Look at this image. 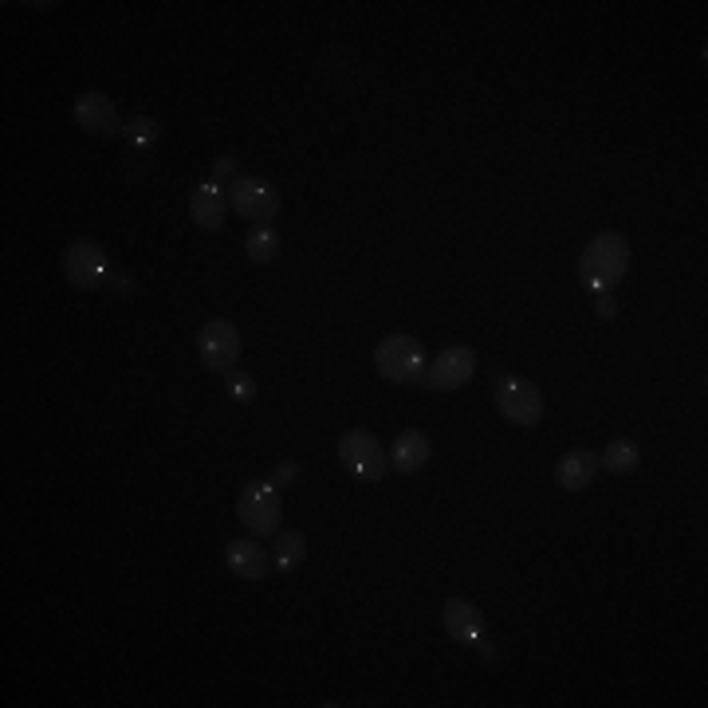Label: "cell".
Wrapping results in <instances>:
<instances>
[{
    "label": "cell",
    "mask_w": 708,
    "mask_h": 708,
    "mask_svg": "<svg viewBox=\"0 0 708 708\" xmlns=\"http://www.w3.org/2000/svg\"><path fill=\"white\" fill-rule=\"evenodd\" d=\"M626 268H630V245L622 233H598L586 240L583 256H578V276L595 295L610 292L614 283H622Z\"/></svg>",
    "instance_id": "obj_1"
},
{
    "label": "cell",
    "mask_w": 708,
    "mask_h": 708,
    "mask_svg": "<svg viewBox=\"0 0 708 708\" xmlns=\"http://www.w3.org/2000/svg\"><path fill=\"white\" fill-rule=\"evenodd\" d=\"M59 268H64V280L71 283V288H79V292H94V288H103V283L111 280L106 248L99 245V240H91V236L71 240V245L64 248Z\"/></svg>",
    "instance_id": "obj_2"
},
{
    "label": "cell",
    "mask_w": 708,
    "mask_h": 708,
    "mask_svg": "<svg viewBox=\"0 0 708 708\" xmlns=\"http://www.w3.org/2000/svg\"><path fill=\"white\" fill-rule=\"evenodd\" d=\"M236 516H240V524H245L252 536L268 539L280 531V496H276V484L272 481H248L245 488H240V496H236Z\"/></svg>",
    "instance_id": "obj_3"
},
{
    "label": "cell",
    "mask_w": 708,
    "mask_h": 708,
    "mask_svg": "<svg viewBox=\"0 0 708 708\" xmlns=\"http://www.w3.org/2000/svg\"><path fill=\"white\" fill-rule=\"evenodd\" d=\"M374 367L390 382H417L425 378V347L414 335H386L374 347Z\"/></svg>",
    "instance_id": "obj_4"
},
{
    "label": "cell",
    "mask_w": 708,
    "mask_h": 708,
    "mask_svg": "<svg viewBox=\"0 0 708 708\" xmlns=\"http://www.w3.org/2000/svg\"><path fill=\"white\" fill-rule=\"evenodd\" d=\"M228 205L252 225H272V217L280 213V193L260 173H245V178H236L228 186Z\"/></svg>",
    "instance_id": "obj_5"
},
{
    "label": "cell",
    "mask_w": 708,
    "mask_h": 708,
    "mask_svg": "<svg viewBox=\"0 0 708 708\" xmlns=\"http://www.w3.org/2000/svg\"><path fill=\"white\" fill-rule=\"evenodd\" d=\"M339 461L355 481H378L386 469V453L370 429H347L339 437Z\"/></svg>",
    "instance_id": "obj_6"
},
{
    "label": "cell",
    "mask_w": 708,
    "mask_h": 708,
    "mask_svg": "<svg viewBox=\"0 0 708 708\" xmlns=\"http://www.w3.org/2000/svg\"><path fill=\"white\" fill-rule=\"evenodd\" d=\"M198 359L213 374H228L240 359V330L228 319H209L198 335Z\"/></svg>",
    "instance_id": "obj_7"
},
{
    "label": "cell",
    "mask_w": 708,
    "mask_h": 708,
    "mask_svg": "<svg viewBox=\"0 0 708 708\" xmlns=\"http://www.w3.org/2000/svg\"><path fill=\"white\" fill-rule=\"evenodd\" d=\"M496 406L519 429H531V425L543 422V394L531 386L528 378H501L496 386Z\"/></svg>",
    "instance_id": "obj_8"
},
{
    "label": "cell",
    "mask_w": 708,
    "mask_h": 708,
    "mask_svg": "<svg viewBox=\"0 0 708 708\" xmlns=\"http://www.w3.org/2000/svg\"><path fill=\"white\" fill-rule=\"evenodd\" d=\"M71 119H76L87 134H94V138H114V134L123 131L119 106H114L103 91H83V94H79L76 103H71Z\"/></svg>",
    "instance_id": "obj_9"
},
{
    "label": "cell",
    "mask_w": 708,
    "mask_h": 708,
    "mask_svg": "<svg viewBox=\"0 0 708 708\" xmlns=\"http://www.w3.org/2000/svg\"><path fill=\"white\" fill-rule=\"evenodd\" d=\"M476 374V355L469 347H445L434 359V367H425V386L429 390H457Z\"/></svg>",
    "instance_id": "obj_10"
},
{
    "label": "cell",
    "mask_w": 708,
    "mask_h": 708,
    "mask_svg": "<svg viewBox=\"0 0 708 708\" xmlns=\"http://www.w3.org/2000/svg\"><path fill=\"white\" fill-rule=\"evenodd\" d=\"M441 626H445V633H449L453 642H461V645H481L484 633H488V630H484L481 610H476L469 598H445Z\"/></svg>",
    "instance_id": "obj_11"
},
{
    "label": "cell",
    "mask_w": 708,
    "mask_h": 708,
    "mask_svg": "<svg viewBox=\"0 0 708 708\" xmlns=\"http://www.w3.org/2000/svg\"><path fill=\"white\" fill-rule=\"evenodd\" d=\"M225 209H228L225 189L213 186V181H201V186H193V193H189V217L198 221V228L217 233V228L225 225Z\"/></svg>",
    "instance_id": "obj_12"
},
{
    "label": "cell",
    "mask_w": 708,
    "mask_h": 708,
    "mask_svg": "<svg viewBox=\"0 0 708 708\" xmlns=\"http://www.w3.org/2000/svg\"><path fill=\"white\" fill-rule=\"evenodd\" d=\"M225 563H228V571H233L236 578H248V583H256V578H268V555H265V548H260L256 539H228V543H225Z\"/></svg>",
    "instance_id": "obj_13"
},
{
    "label": "cell",
    "mask_w": 708,
    "mask_h": 708,
    "mask_svg": "<svg viewBox=\"0 0 708 708\" xmlns=\"http://www.w3.org/2000/svg\"><path fill=\"white\" fill-rule=\"evenodd\" d=\"M429 453H434L429 437H425L422 429H406V434H397L394 445H390V464H394V472H402V476H414V472L429 461Z\"/></svg>",
    "instance_id": "obj_14"
},
{
    "label": "cell",
    "mask_w": 708,
    "mask_h": 708,
    "mask_svg": "<svg viewBox=\"0 0 708 708\" xmlns=\"http://www.w3.org/2000/svg\"><path fill=\"white\" fill-rule=\"evenodd\" d=\"M595 472H598V457L595 453H586V449H571V453L559 457L555 484L563 492H583V488H591Z\"/></svg>",
    "instance_id": "obj_15"
},
{
    "label": "cell",
    "mask_w": 708,
    "mask_h": 708,
    "mask_svg": "<svg viewBox=\"0 0 708 708\" xmlns=\"http://www.w3.org/2000/svg\"><path fill=\"white\" fill-rule=\"evenodd\" d=\"M638 461H642V449L633 441H614L606 445V453L598 457V469H606L610 476H630L638 472Z\"/></svg>",
    "instance_id": "obj_16"
},
{
    "label": "cell",
    "mask_w": 708,
    "mask_h": 708,
    "mask_svg": "<svg viewBox=\"0 0 708 708\" xmlns=\"http://www.w3.org/2000/svg\"><path fill=\"white\" fill-rule=\"evenodd\" d=\"M245 252L256 265H272L276 256H280V233L272 225H252L245 236Z\"/></svg>",
    "instance_id": "obj_17"
},
{
    "label": "cell",
    "mask_w": 708,
    "mask_h": 708,
    "mask_svg": "<svg viewBox=\"0 0 708 708\" xmlns=\"http://www.w3.org/2000/svg\"><path fill=\"white\" fill-rule=\"evenodd\" d=\"M307 559V536L303 531H283L272 543V563L276 571H295Z\"/></svg>",
    "instance_id": "obj_18"
},
{
    "label": "cell",
    "mask_w": 708,
    "mask_h": 708,
    "mask_svg": "<svg viewBox=\"0 0 708 708\" xmlns=\"http://www.w3.org/2000/svg\"><path fill=\"white\" fill-rule=\"evenodd\" d=\"M161 134L158 119H150V114H134L131 123L123 126V138L131 142V146H154Z\"/></svg>",
    "instance_id": "obj_19"
},
{
    "label": "cell",
    "mask_w": 708,
    "mask_h": 708,
    "mask_svg": "<svg viewBox=\"0 0 708 708\" xmlns=\"http://www.w3.org/2000/svg\"><path fill=\"white\" fill-rule=\"evenodd\" d=\"M252 374H233L228 378V394L236 397V402H248V397H252Z\"/></svg>",
    "instance_id": "obj_20"
},
{
    "label": "cell",
    "mask_w": 708,
    "mask_h": 708,
    "mask_svg": "<svg viewBox=\"0 0 708 708\" xmlns=\"http://www.w3.org/2000/svg\"><path fill=\"white\" fill-rule=\"evenodd\" d=\"M233 173H236V158L233 154H221V158L213 161V186H225Z\"/></svg>",
    "instance_id": "obj_21"
},
{
    "label": "cell",
    "mask_w": 708,
    "mask_h": 708,
    "mask_svg": "<svg viewBox=\"0 0 708 708\" xmlns=\"http://www.w3.org/2000/svg\"><path fill=\"white\" fill-rule=\"evenodd\" d=\"M272 481L276 484H300V464H295V461H280V464H276Z\"/></svg>",
    "instance_id": "obj_22"
},
{
    "label": "cell",
    "mask_w": 708,
    "mask_h": 708,
    "mask_svg": "<svg viewBox=\"0 0 708 708\" xmlns=\"http://www.w3.org/2000/svg\"><path fill=\"white\" fill-rule=\"evenodd\" d=\"M598 315H606V319H610V315H614V303H610V295H598Z\"/></svg>",
    "instance_id": "obj_23"
}]
</instances>
